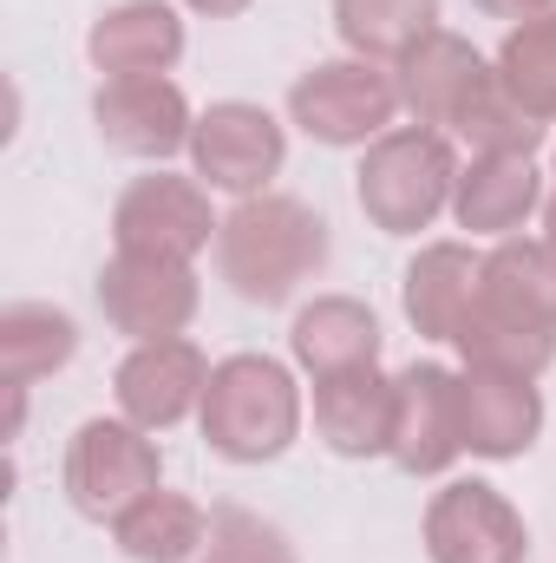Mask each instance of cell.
I'll return each instance as SVG.
<instances>
[{"label": "cell", "mask_w": 556, "mask_h": 563, "mask_svg": "<svg viewBox=\"0 0 556 563\" xmlns=\"http://www.w3.org/2000/svg\"><path fill=\"white\" fill-rule=\"evenodd\" d=\"M531 426H537L531 387H504V400H491L485 387L465 394V432H471L478 452H518V445L531 439Z\"/></svg>", "instance_id": "7"}, {"label": "cell", "mask_w": 556, "mask_h": 563, "mask_svg": "<svg viewBox=\"0 0 556 563\" xmlns=\"http://www.w3.org/2000/svg\"><path fill=\"white\" fill-rule=\"evenodd\" d=\"M294 347L314 367H360V361H374V314H360L347 301H327V308L301 314Z\"/></svg>", "instance_id": "6"}, {"label": "cell", "mask_w": 556, "mask_h": 563, "mask_svg": "<svg viewBox=\"0 0 556 563\" xmlns=\"http://www.w3.org/2000/svg\"><path fill=\"white\" fill-rule=\"evenodd\" d=\"M537 184L524 164H491L478 184H465V223H485V230H504L518 210H531Z\"/></svg>", "instance_id": "9"}, {"label": "cell", "mask_w": 556, "mask_h": 563, "mask_svg": "<svg viewBox=\"0 0 556 563\" xmlns=\"http://www.w3.org/2000/svg\"><path fill=\"white\" fill-rule=\"evenodd\" d=\"M190 380H197V361L190 347H157V354H138L125 367V407L138 420H177L184 400H190Z\"/></svg>", "instance_id": "5"}, {"label": "cell", "mask_w": 556, "mask_h": 563, "mask_svg": "<svg viewBox=\"0 0 556 563\" xmlns=\"http://www.w3.org/2000/svg\"><path fill=\"white\" fill-rule=\"evenodd\" d=\"M438 190H445V151L432 139H393L374 157V170H360V203L387 230L425 223L432 203H438Z\"/></svg>", "instance_id": "2"}, {"label": "cell", "mask_w": 556, "mask_h": 563, "mask_svg": "<svg viewBox=\"0 0 556 563\" xmlns=\"http://www.w3.org/2000/svg\"><path fill=\"white\" fill-rule=\"evenodd\" d=\"M294 426V400H288V380L269 361H230L216 374V400H210V432L230 459H269L281 452Z\"/></svg>", "instance_id": "1"}, {"label": "cell", "mask_w": 556, "mask_h": 563, "mask_svg": "<svg viewBox=\"0 0 556 563\" xmlns=\"http://www.w3.org/2000/svg\"><path fill=\"white\" fill-rule=\"evenodd\" d=\"M294 112L314 139L327 144H347V139H367L374 125H387L393 112V86L367 66H321L301 92H294Z\"/></svg>", "instance_id": "3"}, {"label": "cell", "mask_w": 556, "mask_h": 563, "mask_svg": "<svg viewBox=\"0 0 556 563\" xmlns=\"http://www.w3.org/2000/svg\"><path fill=\"white\" fill-rule=\"evenodd\" d=\"M432 0H341V26L354 46H400L413 40V26L425 33Z\"/></svg>", "instance_id": "8"}, {"label": "cell", "mask_w": 556, "mask_h": 563, "mask_svg": "<svg viewBox=\"0 0 556 563\" xmlns=\"http://www.w3.org/2000/svg\"><path fill=\"white\" fill-rule=\"evenodd\" d=\"M197 157H203V177H210V184H223V190H249V184H263V177L281 164V139H276V125H269L263 112H249V106H223V112L203 119V132H197Z\"/></svg>", "instance_id": "4"}, {"label": "cell", "mask_w": 556, "mask_h": 563, "mask_svg": "<svg viewBox=\"0 0 556 563\" xmlns=\"http://www.w3.org/2000/svg\"><path fill=\"white\" fill-rule=\"evenodd\" d=\"M504 66H511V86L518 92H531L537 106H556V26L518 33L511 53H504Z\"/></svg>", "instance_id": "10"}]
</instances>
